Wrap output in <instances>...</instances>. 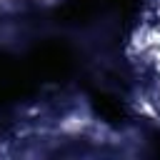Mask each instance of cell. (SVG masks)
<instances>
[{
  "instance_id": "cell-1",
  "label": "cell",
  "mask_w": 160,
  "mask_h": 160,
  "mask_svg": "<svg viewBox=\"0 0 160 160\" xmlns=\"http://www.w3.org/2000/svg\"><path fill=\"white\" fill-rule=\"evenodd\" d=\"M38 82H40V78H38L35 68L30 65V60L20 62L15 58L0 55V105L28 98Z\"/></svg>"
},
{
  "instance_id": "cell-2",
  "label": "cell",
  "mask_w": 160,
  "mask_h": 160,
  "mask_svg": "<svg viewBox=\"0 0 160 160\" xmlns=\"http://www.w3.org/2000/svg\"><path fill=\"white\" fill-rule=\"evenodd\" d=\"M35 68L40 82L42 80H62L72 72V52L62 42H42L28 55Z\"/></svg>"
},
{
  "instance_id": "cell-3",
  "label": "cell",
  "mask_w": 160,
  "mask_h": 160,
  "mask_svg": "<svg viewBox=\"0 0 160 160\" xmlns=\"http://www.w3.org/2000/svg\"><path fill=\"white\" fill-rule=\"evenodd\" d=\"M95 108H98V112H100L105 120H110V122H118V120L122 118V108H120V102H118L115 98L98 95V98H95Z\"/></svg>"
}]
</instances>
